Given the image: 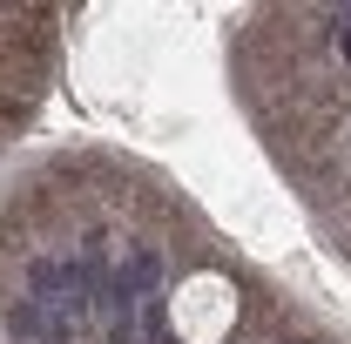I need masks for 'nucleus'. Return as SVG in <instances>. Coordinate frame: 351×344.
Segmentation results:
<instances>
[{"label": "nucleus", "instance_id": "1", "mask_svg": "<svg viewBox=\"0 0 351 344\" xmlns=\"http://www.w3.org/2000/svg\"><path fill=\"white\" fill-rule=\"evenodd\" d=\"M27 297L34 304H61V257H34L27 263Z\"/></svg>", "mask_w": 351, "mask_h": 344}, {"label": "nucleus", "instance_id": "2", "mask_svg": "<svg viewBox=\"0 0 351 344\" xmlns=\"http://www.w3.org/2000/svg\"><path fill=\"white\" fill-rule=\"evenodd\" d=\"M338 54H345V61H351V7H345V14H338Z\"/></svg>", "mask_w": 351, "mask_h": 344}]
</instances>
